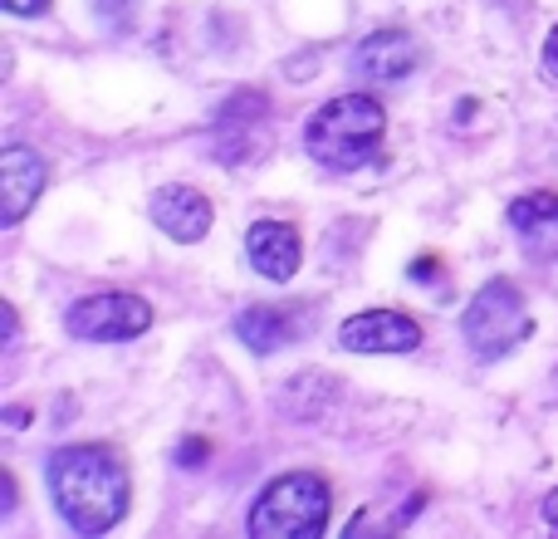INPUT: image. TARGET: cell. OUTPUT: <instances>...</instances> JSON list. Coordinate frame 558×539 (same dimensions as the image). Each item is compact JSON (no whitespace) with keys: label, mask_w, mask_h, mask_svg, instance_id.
<instances>
[{"label":"cell","mask_w":558,"mask_h":539,"mask_svg":"<svg viewBox=\"0 0 558 539\" xmlns=\"http://www.w3.org/2000/svg\"><path fill=\"white\" fill-rule=\"evenodd\" d=\"M59 520L74 535H108L128 515V466L113 446H59L45 466Z\"/></svg>","instance_id":"cell-1"},{"label":"cell","mask_w":558,"mask_h":539,"mask_svg":"<svg viewBox=\"0 0 558 539\" xmlns=\"http://www.w3.org/2000/svg\"><path fill=\"white\" fill-rule=\"evenodd\" d=\"M387 108L373 94H338L304 123V147L328 172H357L383 153Z\"/></svg>","instance_id":"cell-2"},{"label":"cell","mask_w":558,"mask_h":539,"mask_svg":"<svg viewBox=\"0 0 558 539\" xmlns=\"http://www.w3.org/2000/svg\"><path fill=\"white\" fill-rule=\"evenodd\" d=\"M328 515H333V495H328L324 476L289 471V476H275L255 495L245 530L255 539H308L328 530Z\"/></svg>","instance_id":"cell-3"},{"label":"cell","mask_w":558,"mask_h":539,"mask_svg":"<svg viewBox=\"0 0 558 539\" xmlns=\"http://www.w3.org/2000/svg\"><path fill=\"white\" fill-rule=\"evenodd\" d=\"M530 328H534L530 304H524V295L510 279H485L461 314L465 348H471L481 363H500L505 354H514V348L530 338Z\"/></svg>","instance_id":"cell-4"},{"label":"cell","mask_w":558,"mask_h":539,"mask_svg":"<svg viewBox=\"0 0 558 539\" xmlns=\"http://www.w3.org/2000/svg\"><path fill=\"white\" fill-rule=\"evenodd\" d=\"M64 328L84 344H128V338L153 328V304L128 289H104V295H84L64 309Z\"/></svg>","instance_id":"cell-5"},{"label":"cell","mask_w":558,"mask_h":539,"mask_svg":"<svg viewBox=\"0 0 558 539\" xmlns=\"http://www.w3.org/2000/svg\"><path fill=\"white\" fill-rule=\"evenodd\" d=\"M338 344L348 354H412V348H422V324L412 314H397V309H363V314L343 319Z\"/></svg>","instance_id":"cell-6"},{"label":"cell","mask_w":558,"mask_h":539,"mask_svg":"<svg viewBox=\"0 0 558 539\" xmlns=\"http://www.w3.org/2000/svg\"><path fill=\"white\" fill-rule=\"evenodd\" d=\"M45 157L35 153V147L25 143H10L5 153H0V196H5V206H0V221L5 226H20L29 216V206L39 202V192H45Z\"/></svg>","instance_id":"cell-7"},{"label":"cell","mask_w":558,"mask_h":539,"mask_svg":"<svg viewBox=\"0 0 558 539\" xmlns=\"http://www.w3.org/2000/svg\"><path fill=\"white\" fill-rule=\"evenodd\" d=\"M416 64H422V49H416V39L407 35V29H373V35L353 49V69L363 79H373V84H397V79H407Z\"/></svg>","instance_id":"cell-8"},{"label":"cell","mask_w":558,"mask_h":539,"mask_svg":"<svg viewBox=\"0 0 558 539\" xmlns=\"http://www.w3.org/2000/svg\"><path fill=\"white\" fill-rule=\"evenodd\" d=\"M153 221H157V231H162L167 241L196 245L206 231H211V202H206L196 187L172 182V187H162V192L153 196Z\"/></svg>","instance_id":"cell-9"},{"label":"cell","mask_w":558,"mask_h":539,"mask_svg":"<svg viewBox=\"0 0 558 539\" xmlns=\"http://www.w3.org/2000/svg\"><path fill=\"white\" fill-rule=\"evenodd\" d=\"M245 261L255 265V275L284 285V279L299 275V261H304L299 231L289 221H255L251 231H245Z\"/></svg>","instance_id":"cell-10"},{"label":"cell","mask_w":558,"mask_h":539,"mask_svg":"<svg viewBox=\"0 0 558 539\" xmlns=\"http://www.w3.org/2000/svg\"><path fill=\"white\" fill-rule=\"evenodd\" d=\"M304 334V314L284 304H251L235 314V338H241L251 354H279L294 338Z\"/></svg>","instance_id":"cell-11"},{"label":"cell","mask_w":558,"mask_h":539,"mask_svg":"<svg viewBox=\"0 0 558 539\" xmlns=\"http://www.w3.org/2000/svg\"><path fill=\"white\" fill-rule=\"evenodd\" d=\"M510 226L520 241L539 245L549 231H558V192H530L520 202H510Z\"/></svg>","instance_id":"cell-12"},{"label":"cell","mask_w":558,"mask_h":539,"mask_svg":"<svg viewBox=\"0 0 558 539\" xmlns=\"http://www.w3.org/2000/svg\"><path fill=\"white\" fill-rule=\"evenodd\" d=\"M94 10H98V20H104V25L128 29V25H133V15H137V0H94Z\"/></svg>","instance_id":"cell-13"},{"label":"cell","mask_w":558,"mask_h":539,"mask_svg":"<svg viewBox=\"0 0 558 539\" xmlns=\"http://www.w3.org/2000/svg\"><path fill=\"white\" fill-rule=\"evenodd\" d=\"M0 5H5L10 15H45L49 0H0Z\"/></svg>","instance_id":"cell-14"},{"label":"cell","mask_w":558,"mask_h":539,"mask_svg":"<svg viewBox=\"0 0 558 539\" xmlns=\"http://www.w3.org/2000/svg\"><path fill=\"white\" fill-rule=\"evenodd\" d=\"M544 69L558 79V25L549 29V39H544Z\"/></svg>","instance_id":"cell-15"},{"label":"cell","mask_w":558,"mask_h":539,"mask_svg":"<svg viewBox=\"0 0 558 539\" xmlns=\"http://www.w3.org/2000/svg\"><path fill=\"white\" fill-rule=\"evenodd\" d=\"M544 525H554V530H558V491L544 495Z\"/></svg>","instance_id":"cell-16"}]
</instances>
